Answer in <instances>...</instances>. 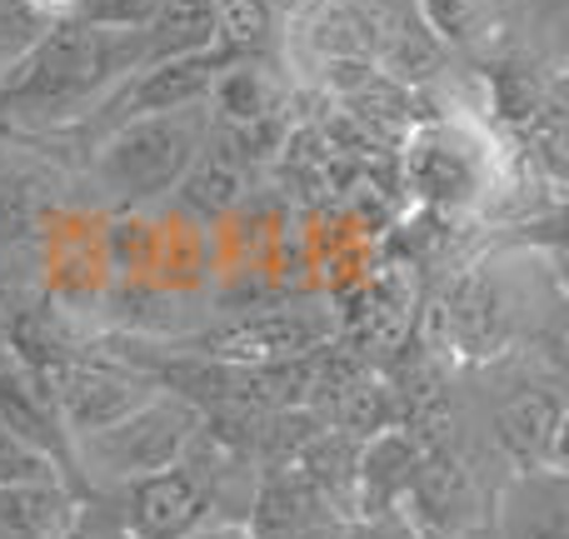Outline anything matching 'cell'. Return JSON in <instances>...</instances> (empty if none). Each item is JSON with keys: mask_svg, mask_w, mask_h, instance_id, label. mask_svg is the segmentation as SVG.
<instances>
[{"mask_svg": "<svg viewBox=\"0 0 569 539\" xmlns=\"http://www.w3.org/2000/svg\"><path fill=\"white\" fill-rule=\"evenodd\" d=\"M140 66H146V30H100L60 16L0 76V116L40 126L86 116Z\"/></svg>", "mask_w": 569, "mask_h": 539, "instance_id": "6da1fadb", "label": "cell"}, {"mask_svg": "<svg viewBox=\"0 0 569 539\" xmlns=\"http://www.w3.org/2000/svg\"><path fill=\"white\" fill-rule=\"evenodd\" d=\"M210 140V106H180L160 116L120 120V130L100 146L96 156V186L120 206H140L180 186L196 156Z\"/></svg>", "mask_w": 569, "mask_h": 539, "instance_id": "7a4b0ae2", "label": "cell"}, {"mask_svg": "<svg viewBox=\"0 0 569 539\" xmlns=\"http://www.w3.org/2000/svg\"><path fill=\"white\" fill-rule=\"evenodd\" d=\"M500 160L505 150L485 136L480 120L450 116V120H425L405 140V186L450 216L465 210H485L500 186Z\"/></svg>", "mask_w": 569, "mask_h": 539, "instance_id": "3957f363", "label": "cell"}, {"mask_svg": "<svg viewBox=\"0 0 569 539\" xmlns=\"http://www.w3.org/2000/svg\"><path fill=\"white\" fill-rule=\"evenodd\" d=\"M196 425H200L196 405L156 400V395H150L126 420L106 425V430H96V435H80V455H86V465H96L100 475H110V480H146V475H156V470H170V465L186 455Z\"/></svg>", "mask_w": 569, "mask_h": 539, "instance_id": "277c9868", "label": "cell"}, {"mask_svg": "<svg viewBox=\"0 0 569 539\" xmlns=\"http://www.w3.org/2000/svg\"><path fill=\"white\" fill-rule=\"evenodd\" d=\"M36 380L46 385V400H50V410H56L60 430L76 435V440L126 420L136 405L150 400L146 380L120 375V370H110V365H90V360H80V355H56V360H46L36 370Z\"/></svg>", "mask_w": 569, "mask_h": 539, "instance_id": "5b68a950", "label": "cell"}, {"mask_svg": "<svg viewBox=\"0 0 569 539\" xmlns=\"http://www.w3.org/2000/svg\"><path fill=\"white\" fill-rule=\"evenodd\" d=\"M210 510V485L190 465H170L130 490V539H180L190 535Z\"/></svg>", "mask_w": 569, "mask_h": 539, "instance_id": "8992f818", "label": "cell"}, {"mask_svg": "<svg viewBox=\"0 0 569 539\" xmlns=\"http://www.w3.org/2000/svg\"><path fill=\"white\" fill-rule=\"evenodd\" d=\"M330 335V325L315 320V315H260V320H240L230 330H220L216 350H206L210 360H226V365H280V360H300L310 355L315 345Z\"/></svg>", "mask_w": 569, "mask_h": 539, "instance_id": "52a82bcc", "label": "cell"}, {"mask_svg": "<svg viewBox=\"0 0 569 539\" xmlns=\"http://www.w3.org/2000/svg\"><path fill=\"white\" fill-rule=\"evenodd\" d=\"M0 425H6L10 435H20L30 450H40L56 465H66V430H60L56 410H50L36 370L20 365L6 345H0Z\"/></svg>", "mask_w": 569, "mask_h": 539, "instance_id": "ba28073f", "label": "cell"}, {"mask_svg": "<svg viewBox=\"0 0 569 539\" xmlns=\"http://www.w3.org/2000/svg\"><path fill=\"white\" fill-rule=\"evenodd\" d=\"M76 525L80 505L60 480L0 485V539H66Z\"/></svg>", "mask_w": 569, "mask_h": 539, "instance_id": "9c48e42d", "label": "cell"}, {"mask_svg": "<svg viewBox=\"0 0 569 539\" xmlns=\"http://www.w3.org/2000/svg\"><path fill=\"white\" fill-rule=\"evenodd\" d=\"M415 470H420V450L410 445V435H400V430L375 435L365 445L360 465H355V495H360L365 515H390L410 495Z\"/></svg>", "mask_w": 569, "mask_h": 539, "instance_id": "30bf717a", "label": "cell"}, {"mask_svg": "<svg viewBox=\"0 0 569 539\" xmlns=\"http://www.w3.org/2000/svg\"><path fill=\"white\" fill-rule=\"evenodd\" d=\"M240 196H246V156H236V140H216V130H210L196 166L180 176V200L210 220L226 216Z\"/></svg>", "mask_w": 569, "mask_h": 539, "instance_id": "8fae6325", "label": "cell"}, {"mask_svg": "<svg viewBox=\"0 0 569 539\" xmlns=\"http://www.w3.org/2000/svg\"><path fill=\"white\" fill-rule=\"evenodd\" d=\"M216 50V0H166L146 26V66Z\"/></svg>", "mask_w": 569, "mask_h": 539, "instance_id": "7c38bea8", "label": "cell"}, {"mask_svg": "<svg viewBox=\"0 0 569 539\" xmlns=\"http://www.w3.org/2000/svg\"><path fill=\"white\" fill-rule=\"evenodd\" d=\"M560 430H565V405L550 390H530L520 400L505 405L500 415V440L510 455H520L525 465L540 455H560Z\"/></svg>", "mask_w": 569, "mask_h": 539, "instance_id": "4fadbf2b", "label": "cell"}, {"mask_svg": "<svg viewBox=\"0 0 569 539\" xmlns=\"http://www.w3.org/2000/svg\"><path fill=\"white\" fill-rule=\"evenodd\" d=\"M280 80L270 76L266 66H226L216 76V86H210L206 100H216V116L226 120V126L246 130L256 126V120H270L280 110Z\"/></svg>", "mask_w": 569, "mask_h": 539, "instance_id": "5bb4252c", "label": "cell"}, {"mask_svg": "<svg viewBox=\"0 0 569 539\" xmlns=\"http://www.w3.org/2000/svg\"><path fill=\"white\" fill-rule=\"evenodd\" d=\"M216 40L230 56H260L276 40V10L266 0H216Z\"/></svg>", "mask_w": 569, "mask_h": 539, "instance_id": "9a60e30c", "label": "cell"}, {"mask_svg": "<svg viewBox=\"0 0 569 539\" xmlns=\"http://www.w3.org/2000/svg\"><path fill=\"white\" fill-rule=\"evenodd\" d=\"M410 495L420 500V510L430 515L435 525H445V530H450V525L465 515V505H470V485H465L460 465H445V460L420 465L410 480Z\"/></svg>", "mask_w": 569, "mask_h": 539, "instance_id": "2e32d148", "label": "cell"}, {"mask_svg": "<svg viewBox=\"0 0 569 539\" xmlns=\"http://www.w3.org/2000/svg\"><path fill=\"white\" fill-rule=\"evenodd\" d=\"M415 6L445 46H475L490 36V0H415Z\"/></svg>", "mask_w": 569, "mask_h": 539, "instance_id": "e0dca14e", "label": "cell"}, {"mask_svg": "<svg viewBox=\"0 0 569 539\" xmlns=\"http://www.w3.org/2000/svg\"><path fill=\"white\" fill-rule=\"evenodd\" d=\"M46 26L50 20L40 16V10H30L26 0H0V76H6V70L16 66L30 46H36Z\"/></svg>", "mask_w": 569, "mask_h": 539, "instance_id": "ac0fdd59", "label": "cell"}, {"mask_svg": "<svg viewBox=\"0 0 569 539\" xmlns=\"http://www.w3.org/2000/svg\"><path fill=\"white\" fill-rule=\"evenodd\" d=\"M160 6L166 0H80L70 16L100 30H146L160 16Z\"/></svg>", "mask_w": 569, "mask_h": 539, "instance_id": "d6986e66", "label": "cell"}, {"mask_svg": "<svg viewBox=\"0 0 569 539\" xmlns=\"http://www.w3.org/2000/svg\"><path fill=\"white\" fill-rule=\"evenodd\" d=\"M60 465L50 460V455L30 450L20 435H10L6 425H0V485H30V480H56Z\"/></svg>", "mask_w": 569, "mask_h": 539, "instance_id": "ffe728a7", "label": "cell"}, {"mask_svg": "<svg viewBox=\"0 0 569 539\" xmlns=\"http://www.w3.org/2000/svg\"><path fill=\"white\" fill-rule=\"evenodd\" d=\"M340 539H420L405 520H395V515H365V520L345 525Z\"/></svg>", "mask_w": 569, "mask_h": 539, "instance_id": "44dd1931", "label": "cell"}, {"mask_svg": "<svg viewBox=\"0 0 569 539\" xmlns=\"http://www.w3.org/2000/svg\"><path fill=\"white\" fill-rule=\"evenodd\" d=\"M180 539H256V535H250V525H196Z\"/></svg>", "mask_w": 569, "mask_h": 539, "instance_id": "7402d4cb", "label": "cell"}, {"mask_svg": "<svg viewBox=\"0 0 569 539\" xmlns=\"http://www.w3.org/2000/svg\"><path fill=\"white\" fill-rule=\"evenodd\" d=\"M345 525H335V520H310V525H300V530H290V535H270V539H340Z\"/></svg>", "mask_w": 569, "mask_h": 539, "instance_id": "603a6c76", "label": "cell"}, {"mask_svg": "<svg viewBox=\"0 0 569 539\" xmlns=\"http://www.w3.org/2000/svg\"><path fill=\"white\" fill-rule=\"evenodd\" d=\"M30 10H40L46 20H60V16H70V10L80 6V0H26Z\"/></svg>", "mask_w": 569, "mask_h": 539, "instance_id": "cb8c5ba5", "label": "cell"}, {"mask_svg": "<svg viewBox=\"0 0 569 539\" xmlns=\"http://www.w3.org/2000/svg\"><path fill=\"white\" fill-rule=\"evenodd\" d=\"M266 6L276 10V16H290V20H295V16H300V10H305V6H310V0H266Z\"/></svg>", "mask_w": 569, "mask_h": 539, "instance_id": "d4e9b609", "label": "cell"}, {"mask_svg": "<svg viewBox=\"0 0 569 539\" xmlns=\"http://www.w3.org/2000/svg\"><path fill=\"white\" fill-rule=\"evenodd\" d=\"M66 539H76V530H70V535H66Z\"/></svg>", "mask_w": 569, "mask_h": 539, "instance_id": "484cf974", "label": "cell"}]
</instances>
